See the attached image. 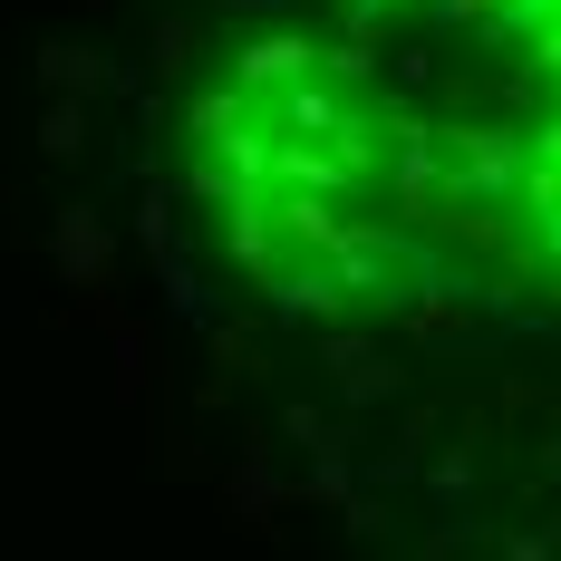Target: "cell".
<instances>
[{"mask_svg":"<svg viewBox=\"0 0 561 561\" xmlns=\"http://www.w3.org/2000/svg\"><path fill=\"white\" fill-rule=\"evenodd\" d=\"M58 262H68L78 280H98V262H107V252H98V224H88V214H68V224H58Z\"/></svg>","mask_w":561,"mask_h":561,"instance_id":"cell-5","label":"cell"},{"mask_svg":"<svg viewBox=\"0 0 561 561\" xmlns=\"http://www.w3.org/2000/svg\"><path fill=\"white\" fill-rule=\"evenodd\" d=\"M378 174H388V214L407 232L455 224V184H446V146H436V126L388 116V156H378Z\"/></svg>","mask_w":561,"mask_h":561,"instance_id":"cell-2","label":"cell"},{"mask_svg":"<svg viewBox=\"0 0 561 561\" xmlns=\"http://www.w3.org/2000/svg\"><path fill=\"white\" fill-rule=\"evenodd\" d=\"M320 58H330V49H320L310 30H262V39H242V49L224 58V88H242V98H280V88L310 78Z\"/></svg>","mask_w":561,"mask_h":561,"instance_id":"cell-3","label":"cell"},{"mask_svg":"<svg viewBox=\"0 0 561 561\" xmlns=\"http://www.w3.org/2000/svg\"><path fill=\"white\" fill-rule=\"evenodd\" d=\"M320 272L339 280V300H368V310H397V300H416L426 290V262H416V242H407V224H358L330 242V262Z\"/></svg>","mask_w":561,"mask_h":561,"instance_id":"cell-1","label":"cell"},{"mask_svg":"<svg viewBox=\"0 0 561 561\" xmlns=\"http://www.w3.org/2000/svg\"><path fill=\"white\" fill-rule=\"evenodd\" d=\"M214 252H224V262H242V280H252V290H262V280H272L280 262H300V252H280L272 214H262V184H252V194H224V204H214Z\"/></svg>","mask_w":561,"mask_h":561,"instance_id":"cell-4","label":"cell"}]
</instances>
